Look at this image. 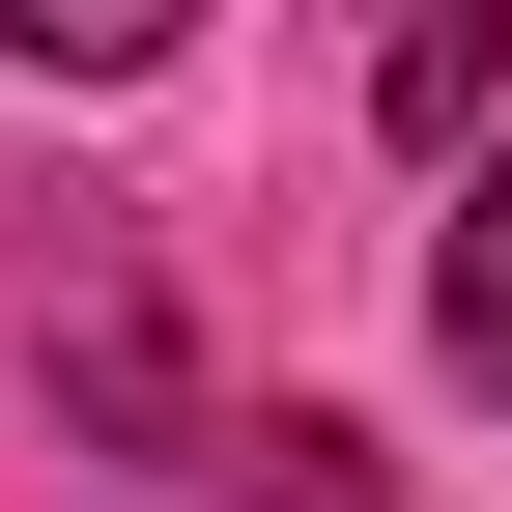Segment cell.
<instances>
[{
    "label": "cell",
    "mask_w": 512,
    "mask_h": 512,
    "mask_svg": "<svg viewBox=\"0 0 512 512\" xmlns=\"http://www.w3.org/2000/svg\"><path fill=\"white\" fill-rule=\"evenodd\" d=\"M427 342L512 399V171H456V228H427Z\"/></svg>",
    "instance_id": "cell-1"
},
{
    "label": "cell",
    "mask_w": 512,
    "mask_h": 512,
    "mask_svg": "<svg viewBox=\"0 0 512 512\" xmlns=\"http://www.w3.org/2000/svg\"><path fill=\"white\" fill-rule=\"evenodd\" d=\"M512 114V0H456V29H399V143H484Z\"/></svg>",
    "instance_id": "cell-2"
},
{
    "label": "cell",
    "mask_w": 512,
    "mask_h": 512,
    "mask_svg": "<svg viewBox=\"0 0 512 512\" xmlns=\"http://www.w3.org/2000/svg\"><path fill=\"white\" fill-rule=\"evenodd\" d=\"M0 57H57V86H143V57H171V0H0Z\"/></svg>",
    "instance_id": "cell-3"
}]
</instances>
